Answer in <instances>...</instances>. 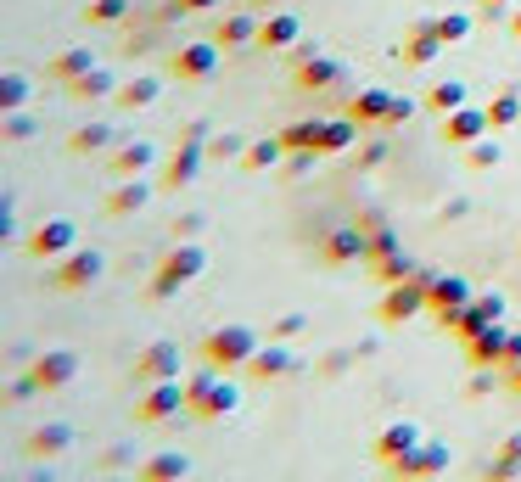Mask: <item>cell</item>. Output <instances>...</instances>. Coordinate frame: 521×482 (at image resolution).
I'll return each mask as SVG.
<instances>
[{
	"mask_svg": "<svg viewBox=\"0 0 521 482\" xmlns=\"http://www.w3.org/2000/svg\"><path fill=\"white\" fill-rule=\"evenodd\" d=\"M135 376H141V381H169V376H180V348H174V342H152V348L141 353Z\"/></svg>",
	"mask_w": 521,
	"mask_h": 482,
	"instance_id": "22",
	"label": "cell"
},
{
	"mask_svg": "<svg viewBox=\"0 0 521 482\" xmlns=\"http://www.w3.org/2000/svg\"><path fill=\"white\" fill-rule=\"evenodd\" d=\"M102 275H107V252L84 247V252H62L56 270H51V286H56V292H90Z\"/></svg>",
	"mask_w": 521,
	"mask_h": 482,
	"instance_id": "5",
	"label": "cell"
},
{
	"mask_svg": "<svg viewBox=\"0 0 521 482\" xmlns=\"http://www.w3.org/2000/svg\"><path fill=\"white\" fill-rule=\"evenodd\" d=\"M258 348H264V337H258L252 326H241V320H231V326H213L202 337V365H213V370H247Z\"/></svg>",
	"mask_w": 521,
	"mask_h": 482,
	"instance_id": "1",
	"label": "cell"
},
{
	"mask_svg": "<svg viewBox=\"0 0 521 482\" xmlns=\"http://www.w3.org/2000/svg\"><path fill=\"white\" fill-rule=\"evenodd\" d=\"M298 34H303V23L291 17V12H275V17L258 23V45H264V51H291V45H298Z\"/></svg>",
	"mask_w": 521,
	"mask_h": 482,
	"instance_id": "23",
	"label": "cell"
},
{
	"mask_svg": "<svg viewBox=\"0 0 521 482\" xmlns=\"http://www.w3.org/2000/svg\"><path fill=\"white\" fill-rule=\"evenodd\" d=\"M280 152H286V146H280V135H275V141H252V146L241 152V169H275V163H280Z\"/></svg>",
	"mask_w": 521,
	"mask_h": 482,
	"instance_id": "35",
	"label": "cell"
},
{
	"mask_svg": "<svg viewBox=\"0 0 521 482\" xmlns=\"http://www.w3.org/2000/svg\"><path fill=\"white\" fill-rule=\"evenodd\" d=\"M68 443H74V432H68V427H40L34 438H28V455L45 460V455H62Z\"/></svg>",
	"mask_w": 521,
	"mask_h": 482,
	"instance_id": "32",
	"label": "cell"
},
{
	"mask_svg": "<svg viewBox=\"0 0 521 482\" xmlns=\"http://www.w3.org/2000/svg\"><path fill=\"white\" fill-rule=\"evenodd\" d=\"M23 95H28V79H23V74H6V113L23 107Z\"/></svg>",
	"mask_w": 521,
	"mask_h": 482,
	"instance_id": "46",
	"label": "cell"
},
{
	"mask_svg": "<svg viewBox=\"0 0 521 482\" xmlns=\"http://www.w3.org/2000/svg\"><path fill=\"white\" fill-rule=\"evenodd\" d=\"M325 259H331V264L370 259V231H365V224H337V231L325 236Z\"/></svg>",
	"mask_w": 521,
	"mask_h": 482,
	"instance_id": "16",
	"label": "cell"
},
{
	"mask_svg": "<svg viewBox=\"0 0 521 482\" xmlns=\"http://www.w3.org/2000/svg\"><path fill=\"white\" fill-rule=\"evenodd\" d=\"M487 118H494V130H510V123H521V90H499L494 102H487Z\"/></svg>",
	"mask_w": 521,
	"mask_h": 482,
	"instance_id": "33",
	"label": "cell"
},
{
	"mask_svg": "<svg viewBox=\"0 0 521 482\" xmlns=\"http://www.w3.org/2000/svg\"><path fill=\"white\" fill-rule=\"evenodd\" d=\"M505 348H510V331L499 326V320H494V326H487V331H477V337L466 342L471 365H499V359H505Z\"/></svg>",
	"mask_w": 521,
	"mask_h": 482,
	"instance_id": "24",
	"label": "cell"
},
{
	"mask_svg": "<svg viewBox=\"0 0 521 482\" xmlns=\"http://www.w3.org/2000/svg\"><path fill=\"white\" fill-rule=\"evenodd\" d=\"M510 388H516V393H521V365H510Z\"/></svg>",
	"mask_w": 521,
	"mask_h": 482,
	"instance_id": "53",
	"label": "cell"
},
{
	"mask_svg": "<svg viewBox=\"0 0 521 482\" xmlns=\"http://www.w3.org/2000/svg\"><path fill=\"white\" fill-rule=\"evenodd\" d=\"M208 163V146H202V123H191V130L180 135V152H174V163L169 169H162V191H180V185H191V180H197V169Z\"/></svg>",
	"mask_w": 521,
	"mask_h": 482,
	"instance_id": "7",
	"label": "cell"
},
{
	"mask_svg": "<svg viewBox=\"0 0 521 482\" xmlns=\"http://www.w3.org/2000/svg\"><path fill=\"white\" fill-rule=\"evenodd\" d=\"M236 404H241V388L224 381V376H213V365H202L185 381V409L197 415V421H219V415H231Z\"/></svg>",
	"mask_w": 521,
	"mask_h": 482,
	"instance_id": "2",
	"label": "cell"
},
{
	"mask_svg": "<svg viewBox=\"0 0 521 482\" xmlns=\"http://www.w3.org/2000/svg\"><path fill=\"white\" fill-rule=\"evenodd\" d=\"M487 130H494L487 107H454V113H443V141H448V146H471V141H482Z\"/></svg>",
	"mask_w": 521,
	"mask_h": 482,
	"instance_id": "13",
	"label": "cell"
},
{
	"mask_svg": "<svg viewBox=\"0 0 521 482\" xmlns=\"http://www.w3.org/2000/svg\"><path fill=\"white\" fill-rule=\"evenodd\" d=\"M28 370L40 376V388H45V393H56V388H68V381L79 376V353H74V348H45Z\"/></svg>",
	"mask_w": 521,
	"mask_h": 482,
	"instance_id": "14",
	"label": "cell"
},
{
	"mask_svg": "<svg viewBox=\"0 0 521 482\" xmlns=\"http://www.w3.org/2000/svg\"><path fill=\"white\" fill-rule=\"evenodd\" d=\"M471 28H477V17H471V12H443V17H437V34H443V45H460V40L471 34Z\"/></svg>",
	"mask_w": 521,
	"mask_h": 482,
	"instance_id": "38",
	"label": "cell"
},
{
	"mask_svg": "<svg viewBox=\"0 0 521 482\" xmlns=\"http://www.w3.org/2000/svg\"><path fill=\"white\" fill-rule=\"evenodd\" d=\"M415 113L409 95H387V90H359L348 102V118H359L365 130H393V123H404Z\"/></svg>",
	"mask_w": 521,
	"mask_h": 482,
	"instance_id": "4",
	"label": "cell"
},
{
	"mask_svg": "<svg viewBox=\"0 0 521 482\" xmlns=\"http://www.w3.org/2000/svg\"><path fill=\"white\" fill-rule=\"evenodd\" d=\"M157 163V141H123V146H113V180H135V174H146Z\"/></svg>",
	"mask_w": 521,
	"mask_h": 482,
	"instance_id": "20",
	"label": "cell"
},
{
	"mask_svg": "<svg viewBox=\"0 0 521 482\" xmlns=\"http://www.w3.org/2000/svg\"><path fill=\"white\" fill-rule=\"evenodd\" d=\"M40 393H45V388H40V376L28 370V376H17V381H12V393H6V398H12V404H23V398H40Z\"/></svg>",
	"mask_w": 521,
	"mask_h": 482,
	"instance_id": "43",
	"label": "cell"
},
{
	"mask_svg": "<svg viewBox=\"0 0 521 482\" xmlns=\"http://www.w3.org/2000/svg\"><path fill=\"white\" fill-rule=\"evenodd\" d=\"M499 365H505V370H510V365H521V331H510V348H505V359H499Z\"/></svg>",
	"mask_w": 521,
	"mask_h": 482,
	"instance_id": "49",
	"label": "cell"
},
{
	"mask_svg": "<svg viewBox=\"0 0 521 482\" xmlns=\"http://www.w3.org/2000/svg\"><path fill=\"white\" fill-rule=\"evenodd\" d=\"M286 56H291V68H298V74H291V84H298V90H331L342 79V62L337 56H319L309 40H298Z\"/></svg>",
	"mask_w": 521,
	"mask_h": 482,
	"instance_id": "6",
	"label": "cell"
},
{
	"mask_svg": "<svg viewBox=\"0 0 521 482\" xmlns=\"http://www.w3.org/2000/svg\"><path fill=\"white\" fill-rule=\"evenodd\" d=\"M466 163H471V169H494V163H499V146L487 141V135L471 141V146H466Z\"/></svg>",
	"mask_w": 521,
	"mask_h": 482,
	"instance_id": "41",
	"label": "cell"
},
{
	"mask_svg": "<svg viewBox=\"0 0 521 482\" xmlns=\"http://www.w3.org/2000/svg\"><path fill=\"white\" fill-rule=\"evenodd\" d=\"M466 303H471V280H460V275H437V280H432V292H427V309L443 320V326H448V320L460 314Z\"/></svg>",
	"mask_w": 521,
	"mask_h": 482,
	"instance_id": "15",
	"label": "cell"
},
{
	"mask_svg": "<svg viewBox=\"0 0 521 482\" xmlns=\"http://www.w3.org/2000/svg\"><path fill=\"white\" fill-rule=\"evenodd\" d=\"M129 17V0H90L84 6V23H123Z\"/></svg>",
	"mask_w": 521,
	"mask_h": 482,
	"instance_id": "39",
	"label": "cell"
},
{
	"mask_svg": "<svg viewBox=\"0 0 521 482\" xmlns=\"http://www.w3.org/2000/svg\"><path fill=\"white\" fill-rule=\"evenodd\" d=\"M303 331H309V320H303V314H280L275 326H270V337H275V342H291V337H303Z\"/></svg>",
	"mask_w": 521,
	"mask_h": 482,
	"instance_id": "42",
	"label": "cell"
},
{
	"mask_svg": "<svg viewBox=\"0 0 521 482\" xmlns=\"http://www.w3.org/2000/svg\"><path fill=\"white\" fill-rule=\"evenodd\" d=\"M454 107H466V84H454V79H448V84L427 90V113H437V118H443V113H454Z\"/></svg>",
	"mask_w": 521,
	"mask_h": 482,
	"instance_id": "36",
	"label": "cell"
},
{
	"mask_svg": "<svg viewBox=\"0 0 521 482\" xmlns=\"http://www.w3.org/2000/svg\"><path fill=\"white\" fill-rule=\"evenodd\" d=\"M185 409V381H152V393L135 404V421L141 427H157V421H169V415H180Z\"/></svg>",
	"mask_w": 521,
	"mask_h": 482,
	"instance_id": "8",
	"label": "cell"
},
{
	"mask_svg": "<svg viewBox=\"0 0 521 482\" xmlns=\"http://www.w3.org/2000/svg\"><path fill=\"white\" fill-rule=\"evenodd\" d=\"M185 6H191V12H213V6H219V0H185Z\"/></svg>",
	"mask_w": 521,
	"mask_h": 482,
	"instance_id": "51",
	"label": "cell"
},
{
	"mask_svg": "<svg viewBox=\"0 0 521 482\" xmlns=\"http://www.w3.org/2000/svg\"><path fill=\"white\" fill-rule=\"evenodd\" d=\"M157 95H162V79H129L118 84V113H146Z\"/></svg>",
	"mask_w": 521,
	"mask_h": 482,
	"instance_id": "28",
	"label": "cell"
},
{
	"mask_svg": "<svg viewBox=\"0 0 521 482\" xmlns=\"http://www.w3.org/2000/svg\"><path fill=\"white\" fill-rule=\"evenodd\" d=\"M505 6H516V0H482V17H487V23H499V17H505Z\"/></svg>",
	"mask_w": 521,
	"mask_h": 482,
	"instance_id": "48",
	"label": "cell"
},
{
	"mask_svg": "<svg viewBox=\"0 0 521 482\" xmlns=\"http://www.w3.org/2000/svg\"><path fill=\"white\" fill-rule=\"evenodd\" d=\"M213 40H219V45H247V40H258V12L247 6V12H236V17H224V23L213 28Z\"/></svg>",
	"mask_w": 521,
	"mask_h": 482,
	"instance_id": "29",
	"label": "cell"
},
{
	"mask_svg": "<svg viewBox=\"0 0 521 482\" xmlns=\"http://www.w3.org/2000/svg\"><path fill=\"white\" fill-rule=\"evenodd\" d=\"M505 23H510V34L521 40V0H516V6H510V17H505Z\"/></svg>",
	"mask_w": 521,
	"mask_h": 482,
	"instance_id": "50",
	"label": "cell"
},
{
	"mask_svg": "<svg viewBox=\"0 0 521 482\" xmlns=\"http://www.w3.org/2000/svg\"><path fill=\"white\" fill-rule=\"evenodd\" d=\"M247 6H252V12H270V6H280V0H247Z\"/></svg>",
	"mask_w": 521,
	"mask_h": 482,
	"instance_id": "52",
	"label": "cell"
},
{
	"mask_svg": "<svg viewBox=\"0 0 521 482\" xmlns=\"http://www.w3.org/2000/svg\"><path fill=\"white\" fill-rule=\"evenodd\" d=\"M448 448L443 443H432V438H420L415 448H409V455H398L393 466H387V471H393V477H437V471H448Z\"/></svg>",
	"mask_w": 521,
	"mask_h": 482,
	"instance_id": "12",
	"label": "cell"
},
{
	"mask_svg": "<svg viewBox=\"0 0 521 482\" xmlns=\"http://www.w3.org/2000/svg\"><path fill=\"white\" fill-rule=\"evenodd\" d=\"M90 68H95V56H90L84 45H74V51H62V56L51 62V79H56V84H74V79L90 74Z\"/></svg>",
	"mask_w": 521,
	"mask_h": 482,
	"instance_id": "31",
	"label": "cell"
},
{
	"mask_svg": "<svg viewBox=\"0 0 521 482\" xmlns=\"http://www.w3.org/2000/svg\"><path fill=\"white\" fill-rule=\"evenodd\" d=\"M319 130H325V123H314V118H303V123H286V130H280V146H286V152H298V146L319 152Z\"/></svg>",
	"mask_w": 521,
	"mask_h": 482,
	"instance_id": "34",
	"label": "cell"
},
{
	"mask_svg": "<svg viewBox=\"0 0 521 482\" xmlns=\"http://www.w3.org/2000/svg\"><path fill=\"white\" fill-rule=\"evenodd\" d=\"M185 471H191V460H185V455H152V460L141 466V477H146V482H162V477H185Z\"/></svg>",
	"mask_w": 521,
	"mask_h": 482,
	"instance_id": "37",
	"label": "cell"
},
{
	"mask_svg": "<svg viewBox=\"0 0 521 482\" xmlns=\"http://www.w3.org/2000/svg\"><path fill=\"white\" fill-rule=\"evenodd\" d=\"M68 95H74V102H107V95H118V74L90 68V74H79V79L68 84Z\"/></svg>",
	"mask_w": 521,
	"mask_h": 482,
	"instance_id": "27",
	"label": "cell"
},
{
	"mask_svg": "<svg viewBox=\"0 0 521 482\" xmlns=\"http://www.w3.org/2000/svg\"><path fill=\"white\" fill-rule=\"evenodd\" d=\"M381 157H387V141H370V146L359 152V169H376V163H381Z\"/></svg>",
	"mask_w": 521,
	"mask_h": 482,
	"instance_id": "47",
	"label": "cell"
},
{
	"mask_svg": "<svg viewBox=\"0 0 521 482\" xmlns=\"http://www.w3.org/2000/svg\"><path fill=\"white\" fill-rule=\"evenodd\" d=\"M252 381H264V388H270V381H280V376H291V370H298V348H286V342H270V348H258L252 353Z\"/></svg>",
	"mask_w": 521,
	"mask_h": 482,
	"instance_id": "19",
	"label": "cell"
},
{
	"mask_svg": "<svg viewBox=\"0 0 521 482\" xmlns=\"http://www.w3.org/2000/svg\"><path fill=\"white\" fill-rule=\"evenodd\" d=\"M510 471H521V432H510L505 438V455L487 466V477H510Z\"/></svg>",
	"mask_w": 521,
	"mask_h": 482,
	"instance_id": "40",
	"label": "cell"
},
{
	"mask_svg": "<svg viewBox=\"0 0 521 482\" xmlns=\"http://www.w3.org/2000/svg\"><path fill=\"white\" fill-rule=\"evenodd\" d=\"M359 130H365V123L342 113L337 123H325V130H319V152H348L353 141H359Z\"/></svg>",
	"mask_w": 521,
	"mask_h": 482,
	"instance_id": "30",
	"label": "cell"
},
{
	"mask_svg": "<svg viewBox=\"0 0 521 482\" xmlns=\"http://www.w3.org/2000/svg\"><path fill=\"white\" fill-rule=\"evenodd\" d=\"M420 309H427V286H420L415 275L409 280H393L381 292V320H387V326H404V320H415Z\"/></svg>",
	"mask_w": 521,
	"mask_h": 482,
	"instance_id": "10",
	"label": "cell"
},
{
	"mask_svg": "<svg viewBox=\"0 0 521 482\" xmlns=\"http://www.w3.org/2000/svg\"><path fill=\"white\" fill-rule=\"evenodd\" d=\"M23 135L34 141V118H28V113L17 107V113H6V141H23Z\"/></svg>",
	"mask_w": 521,
	"mask_h": 482,
	"instance_id": "44",
	"label": "cell"
},
{
	"mask_svg": "<svg viewBox=\"0 0 521 482\" xmlns=\"http://www.w3.org/2000/svg\"><path fill=\"white\" fill-rule=\"evenodd\" d=\"M208 270V247H197V241H185V247H174L169 259L157 264V275L146 280V298H174L185 280H197Z\"/></svg>",
	"mask_w": 521,
	"mask_h": 482,
	"instance_id": "3",
	"label": "cell"
},
{
	"mask_svg": "<svg viewBox=\"0 0 521 482\" xmlns=\"http://www.w3.org/2000/svg\"><path fill=\"white\" fill-rule=\"evenodd\" d=\"M219 68V40H191L169 56V79H213Z\"/></svg>",
	"mask_w": 521,
	"mask_h": 482,
	"instance_id": "9",
	"label": "cell"
},
{
	"mask_svg": "<svg viewBox=\"0 0 521 482\" xmlns=\"http://www.w3.org/2000/svg\"><path fill=\"white\" fill-rule=\"evenodd\" d=\"M443 51V34H437V17H427V23H415L409 28V40L398 45V56L409 62V68H427V62Z\"/></svg>",
	"mask_w": 521,
	"mask_h": 482,
	"instance_id": "21",
	"label": "cell"
},
{
	"mask_svg": "<svg viewBox=\"0 0 521 482\" xmlns=\"http://www.w3.org/2000/svg\"><path fill=\"white\" fill-rule=\"evenodd\" d=\"M157 191H162V185H152L146 174H135V180H118V185L107 191V213H113V219H123V213H141V208L157 197Z\"/></svg>",
	"mask_w": 521,
	"mask_h": 482,
	"instance_id": "18",
	"label": "cell"
},
{
	"mask_svg": "<svg viewBox=\"0 0 521 482\" xmlns=\"http://www.w3.org/2000/svg\"><path fill=\"white\" fill-rule=\"evenodd\" d=\"M107 146H118V123H84V130L68 135V152L74 157H95V152H107Z\"/></svg>",
	"mask_w": 521,
	"mask_h": 482,
	"instance_id": "26",
	"label": "cell"
},
{
	"mask_svg": "<svg viewBox=\"0 0 521 482\" xmlns=\"http://www.w3.org/2000/svg\"><path fill=\"white\" fill-rule=\"evenodd\" d=\"M499 314H505V298H494V292H487V298H471V303L460 309V314H454V320H448V331H460V337L471 342L477 331H487V326H494V320H499Z\"/></svg>",
	"mask_w": 521,
	"mask_h": 482,
	"instance_id": "17",
	"label": "cell"
},
{
	"mask_svg": "<svg viewBox=\"0 0 521 482\" xmlns=\"http://www.w3.org/2000/svg\"><path fill=\"white\" fill-rule=\"evenodd\" d=\"M241 152H247V146H241L236 135H219V141L208 146V157H213V163H231V157H241Z\"/></svg>",
	"mask_w": 521,
	"mask_h": 482,
	"instance_id": "45",
	"label": "cell"
},
{
	"mask_svg": "<svg viewBox=\"0 0 521 482\" xmlns=\"http://www.w3.org/2000/svg\"><path fill=\"white\" fill-rule=\"evenodd\" d=\"M415 443H420V427H415V421H393V427H387V432L376 438V460H387V466H393L398 455H409Z\"/></svg>",
	"mask_w": 521,
	"mask_h": 482,
	"instance_id": "25",
	"label": "cell"
},
{
	"mask_svg": "<svg viewBox=\"0 0 521 482\" xmlns=\"http://www.w3.org/2000/svg\"><path fill=\"white\" fill-rule=\"evenodd\" d=\"M79 231H74V219H45L28 231V259H62V252H74Z\"/></svg>",
	"mask_w": 521,
	"mask_h": 482,
	"instance_id": "11",
	"label": "cell"
}]
</instances>
